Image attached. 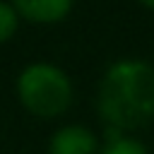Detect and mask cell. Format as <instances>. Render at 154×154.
<instances>
[{
    "label": "cell",
    "mask_w": 154,
    "mask_h": 154,
    "mask_svg": "<svg viewBox=\"0 0 154 154\" xmlns=\"http://www.w3.org/2000/svg\"><path fill=\"white\" fill-rule=\"evenodd\" d=\"M99 111L118 128L144 125L154 116V67L144 60H120L99 87Z\"/></svg>",
    "instance_id": "obj_1"
},
{
    "label": "cell",
    "mask_w": 154,
    "mask_h": 154,
    "mask_svg": "<svg viewBox=\"0 0 154 154\" xmlns=\"http://www.w3.org/2000/svg\"><path fill=\"white\" fill-rule=\"evenodd\" d=\"M17 91H19L22 103L43 118L63 113L70 103V96H72L67 75L60 67L48 65V63L29 65L19 75Z\"/></svg>",
    "instance_id": "obj_2"
},
{
    "label": "cell",
    "mask_w": 154,
    "mask_h": 154,
    "mask_svg": "<svg viewBox=\"0 0 154 154\" xmlns=\"http://www.w3.org/2000/svg\"><path fill=\"white\" fill-rule=\"evenodd\" d=\"M96 137L82 125H67L51 140V154H94Z\"/></svg>",
    "instance_id": "obj_3"
},
{
    "label": "cell",
    "mask_w": 154,
    "mask_h": 154,
    "mask_svg": "<svg viewBox=\"0 0 154 154\" xmlns=\"http://www.w3.org/2000/svg\"><path fill=\"white\" fill-rule=\"evenodd\" d=\"M12 2L14 10L31 22H58L72 7V0H12Z\"/></svg>",
    "instance_id": "obj_4"
},
{
    "label": "cell",
    "mask_w": 154,
    "mask_h": 154,
    "mask_svg": "<svg viewBox=\"0 0 154 154\" xmlns=\"http://www.w3.org/2000/svg\"><path fill=\"white\" fill-rule=\"evenodd\" d=\"M17 29V10L7 2H0V43L7 41Z\"/></svg>",
    "instance_id": "obj_5"
},
{
    "label": "cell",
    "mask_w": 154,
    "mask_h": 154,
    "mask_svg": "<svg viewBox=\"0 0 154 154\" xmlns=\"http://www.w3.org/2000/svg\"><path fill=\"white\" fill-rule=\"evenodd\" d=\"M103 154H147V149L137 142V140H128V137H118L113 140Z\"/></svg>",
    "instance_id": "obj_6"
},
{
    "label": "cell",
    "mask_w": 154,
    "mask_h": 154,
    "mask_svg": "<svg viewBox=\"0 0 154 154\" xmlns=\"http://www.w3.org/2000/svg\"><path fill=\"white\" fill-rule=\"evenodd\" d=\"M142 2H144L147 7H154V0H142Z\"/></svg>",
    "instance_id": "obj_7"
}]
</instances>
